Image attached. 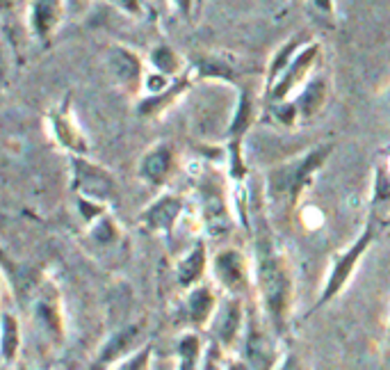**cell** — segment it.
<instances>
[{
    "instance_id": "6da1fadb",
    "label": "cell",
    "mask_w": 390,
    "mask_h": 370,
    "mask_svg": "<svg viewBox=\"0 0 390 370\" xmlns=\"http://www.w3.org/2000/svg\"><path fill=\"white\" fill-rule=\"evenodd\" d=\"M256 281L258 295H260V309L265 314L272 332L279 336L286 334L288 318L295 302V279H292V268L288 258L284 256L274 240L269 238L267 231L256 233Z\"/></svg>"
},
{
    "instance_id": "7a4b0ae2",
    "label": "cell",
    "mask_w": 390,
    "mask_h": 370,
    "mask_svg": "<svg viewBox=\"0 0 390 370\" xmlns=\"http://www.w3.org/2000/svg\"><path fill=\"white\" fill-rule=\"evenodd\" d=\"M334 144L324 142L315 149L301 153L299 158H292L284 165H276L267 172V199L272 206L281 210L284 215H290L297 208L301 194L310 185L315 174L324 167V162L334 153Z\"/></svg>"
},
{
    "instance_id": "3957f363",
    "label": "cell",
    "mask_w": 390,
    "mask_h": 370,
    "mask_svg": "<svg viewBox=\"0 0 390 370\" xmlns=\"http://www.w3.org/2000/svg\"><path fill=\"white\" fill-rule=\"evenodd\" d=\"M379 227H382V224H377L374 220H367L365 229L358 233L352 245H349L345 251H340V254L334 256V265H331V272H329V277H327V284H324V288H322V293H319V297L315 302V306L306 314V318L315 316L317 311H322L327 304H331V302H334L347 288V284L352 281L354 272L358 268L360 258H363L367 254V249L372 247V242H374L377 233H379Z\"/></svg>"
},
{
    "instance_id": "277c9868",
    "label": "cell",
    "mask_w": 390,
    "mask_h": 370,
    "mask_svg": "<svg viewBox=\"0 0 390 370\" xmlns=\"http://www.w3.org/2000/svg\"><path fill=\"white\" fill-rule=\"evenodd\" d=\"M71 190L75 197L99 201L105 206L119 199V183L114 174L80 153H71Z\"/></svg>"
},
{
    "instance_id": "5b68a950",
    "label": "cell",
    "mask_w": 390,
    "mask_h": 370,
    "mask_svg": "<svg viewBox=\"0 0 390 370\" xmlns=\"http://www.w3.org/2000/svg\"><path fill=\"white\" fill-rule=\"evenodd\" d=\"M319 51L322 48H319L317 42H310L306 46H301L299 53L292 57V62L286 66L284 71H281V76L276 78V80L265 87V105L288 101L292 90L306 85L310 69H313L317 57H319Z\"/></svg>"
},
{
    "instance_id": "8992f818",
    "label": "cell",
    "mask_w": 390,
    "mask_h": 370,
    "mask_svg": "<svg viewBox=\"0 0 390 370\" xmlns=\"http://www.w3.org/2000/svg\"><path fill=\"white\" fill-rule=\"evenodd\" d=\"M247 327V311L242 295H228L219 302L217 311L210 320V336L214 343H219L224 350H233L238 345L242 329Z\"/></svg>"
},
{
    "instance_id": "52a82bcc",
    "label": "cell",
    "mask_w": 390,
    "mask_h": 370,
    "mask_svg": "<svg viewBox=\"0 0 390 370\" xmlns=\"http://www.w3.org/2000/svg\"><path fill=\"white\" fill-rule=\"evenodd\" d=\"M107 69H110L112 80L121 87L126 94L140 96L144 90V62L142 57L128 46L114 44L107 48Z\"/></svg>"
},
{
    "instance_id": "ba28073f",
    "label": "cell",
    "mask_w": 390,
    "mask_h": 370,
    "mask_svg": "<svg viewBox=\"0 0 390 370\" xmlns=\"http://www.w3.org/2000/svg\"><path fill=\"white\" fill-rule=\"evenodd\" d=\"M210 265H212L214 281H217L228 295H245L251 288L249 263L240 249L226 247V249L217 251Z\"/></svg>"
},
{
    "instance_id": "9c48e42d",
    "label": "cell",
    "mask_w": 390,
    "mask_h": 370,
    "mask_svg": "<svg viewBox=\"0 0 390 370\" xmlns=\"http://www.w3.org/2000/svg\"><path fill=\"white\" fill-rule=\"evenodd\" d=\"M32 318L44 336H48L57 345L64 343L66 327H64L62 299H60V293H57V286L51 284V281H46V284H42V288H39V295L32 306Z\"/></svg>"
},
{
    "instance_id": "30bf717a",
    "label": "cell",
    "mask_w": 390,
    "mask_h": 370,
    "mask_svg": "<svg viewBox=\"0 0 390 370\" xmlns=\"http://www.w3.org/2000/svg\"><path fill=\"white\" fill-rule=\"evenodd\" d=\"M183 208H185V199L181 194L164 192L151 206H146L140 213V227L149 233H158V236H171L183 215Z\"/></svg>"
},
{
    "instance_id": "8fae6325",
    "label": "cell",
    "mask_w": 390,
    "mask_h": 370,
    "mask_svg": "<svg viewBox=\"0 0 390 370\" xmlns=\"http://www.w3.org/2000/svg\"><path fill=\"white\" fill-rule=\"evenodd\" d=\"M201 213L203 224L212 236H224L233 229V215L228 210L226 190L217 181H206L201 185Z\"/></svg>"
},
{
    "instance_id": "7c38bea8",
    "label": "cell",
    "mask_w": 390,
    "mask_h": 370,
    "mask_svg": "<svg viewBox=\"0 0 390 370\" xmlns=\"http://www.w3.org/2000/svg\"><path fill=\"white\" fill-rule=\"evenodd\" d=\"M48 124H51V133H53L55 142L60 144L64 151L80 153V155L90 151V144H87L85 133L80 131V126H78L75 117L71 112L69 96L62 101V105H57L55 110H51V114H48Z\"/></svg>"
},
{
    "instance_id": "4fadbf2b",
    "label": "cell",
    "mask_w": 390,
    "mask_h": 370,
    "mask_svg": "<svg viewBox=\"0 0 390 370\" xmlns=\"http://www.w3.org/2000/svg\"><path fill=\"white\" fill-rule=\"evenodd\" d=\"M173 169H176V151H173L171 144L160 142L140 158L138 177L155 185V188H162V185L169 183Z\"/></svg>"
},
{
    "instance_id": "5bb4252c",
    "label": "cell",
    "mask_w": 390,
    "mask_h": 370,
    "mask_svg": "<svg viewBox=\"0 0 390 370\" xmlns=\"http://www.w3.org/2000/svg\"><path fill=\"white\" fill-rule=\"evenodd\" d=\"M66 14L64 0H30V9H28V28L35 39L39 42H48L55 30L60 28L62 18Z\"/></svg>"
},
{
    "instance_id": "9a60e30c",
    "label": "cell",
    "mask_w": 390,
    "mask_h": 370,
    "mask_svg": "<svg viewBox=\"0 0 390 370\" xmlns=\"http://www.w3.org/2000/svg\"><path fill=\"white\" fill-rule=\"evenodd\" d=\"M142 325L144 323H130V325L121 327L119 332H114L103 343L101 352L96 354L94 368H107L114 362H119V359L133 354V350H135V345H138L140 334H142Z\"/></svg>"
},
{
    "instance_id": "2e32d148",
    "label": "cell",
    "mask_w": 390,
    "mask_h": 370,
    "mask_svg": "<svg viewBox=\"0 0 390 370\" xmlns=\"http://www.w3.org/2000/svg\"><path fill=\"white\" fill-rule=\"evenodd\" d=\"M192 80H194V73H192V69H188L185 73L173 78V83L167 87V90L155 92V94H146L144 99H140V103H138V114L140 117H155V114L164 112L169 105H173L185 92H188V87L192 85Z\"/></svg>"
},
{
    "instance_id": "e0dca14e",
    "label": "cell",
    "mask_w": 390,
    "mask_h": 370,
    "mask_svg": "<svg viewBox=\"0 0 390 370\" xmlns=\"http://www.w3.org/2000/svg\"><path fill=\"white\" fill-rule=\"evenodd\" d=\"M219 306L217 295L206 284H197L188 290L185 297V318L192 327H210V320Z\"/></svg>"
},
{
    "instance_id": "ac0fdd59",
    "label": "cell",
    "mask_w": 390,
    "mask_h": 370,
    "mask_svg": "<svg viewBox=\"0 0 390 370\" xmlns=\"http://www.w3.org/2000/svg\"><path fill=\"white\" fill-rule=\"evenodd\" d=\"M206 268H208V251H206V242L197 240L192 245V249L185 254L178 265H176V279H178V286L190 290L192 286L201 284L203 275H206Z\"/></svg>"
},
{
    "instance_id": "d6986e66",
    "label": "cell",
    "mask_w": 390,
    "mask_h": 370,
    "mask_svg": "<svg viewBox=\"0 0 390 370\" xmlns=\"http://www.w3.org/2000/svg\"><path fill=\"white\" fill-rule=\"evenodd\" d=\"M390 217V167L379 162L374 167L372 194H370V210L367 220L384 224Z\"/></svg>"
},
{
    "instance_id": "ffe728a7",
    "label": "cell",
    "mask_w": 390,
    "mask_h": 370,
    "mask_svg": "<svg viewBox=\"0 0 390 370\" xmlns=\"http://www.w3.org/2000/svg\"><path fill=\"white\" fill-rule=\"evenodd\" d=\"M258 105H256V96L249 90V87H242L240 96H238V105H236V114L228 124V133L226 140H245V135L251 131V126L256 124L258 117Z\"/></svg>"
},
{
    "instance_id": "44dd1931",
    "label": "cell",
    "mask_w": 390,
    "mask_h": 370,
    "mask_svg": "<svg viewBox=\"0 0 390 370\" xmlns=\"http://www.w3.org/2000/svg\"><path fill=\"white\" fill-rule=\"evenodd\" d=\"M329 99V83L327 78H310V80L304 85V90L297 94L295 105L299 110V119H313L315 114L322 112V108L327 105Z\"/></svg>"
},
{
    "instance_id": "7402d4cb",
    "label": "cell",
    "mask_w": 390,
    "mask_h": 370,
    "mask_svg": "<svg viewBox=\"0 0 390 370\" xmlns=\"http://www.w3.org/2000/svg\"><path fill=\"white\" fill-rule=\"evenodd\" d=\"M194 78H203V80H224V83H238L236 66L228 64L219 55H203L192 66Z\"/></svg>"
},
{
    "instance_id": "603a6c76",
    "label": "cell",
    "mask_w": 390,
    "mask_h": 370,
    "mask_svg": "<svg viewBox=\"0 0 390 370\" xmlns=\"http://www.w3.org/2000/svg\"><path fill=\"white\" fill-rule=\"evenodd\" d=\"M3 334H0V354H3V364L12 366L18 352H21V325H18V318L12 311H3Z\"/></svg>"
},
{
    "instance_id": "cb8c5ba5",
    "label": "cell",
    "mask_w": 390,
    "mask_h": 370,
    "mask_svg": "<svg viewBox=\"0 0 390 370\" xmlns=\"http://www.w3.org/2000/svg\"><path fill=\"white\" fill-rule=\"evenodd\" d=\"M149 64L153 66L155 71H160V73H167L171 78H176L183 71V60H181V55L173 51V48L169 44H158V46H153L151 48V53H149Z\"/></svg>"
},
{
    "instance_id": "d4e9b609",
    "label": "cell",
    "mask_w": 390,
    "mask_h": 370,
    "mask_svg": "<svg viewBox=\"0 0 390 370\" xmlns=\"http://www.w3.org/2000/svg\"><path fill=\"white\" fill-rule=\"evenodd\" d=\"M176 354H178V368L183 370H194L201 364L203 354V343L197 332H188L178 338L176 343Z\"/></svg>"
},
{
    "instance_id": "484cf974",
    "label": "cell",
    "mask_w": 390,
    "mask_h": 370,
    "mask_svg": "<svg viewBox=\"0 0 390 370\" xmlns=\"http://www.w3.org/2000/svg\"><path fill=\"white\" fill-rule=\"evenodd\" d=\"M90 238L96 247H114L116 242H119L121 238V229L119 224L114 222V217L110 215V213H105V215H101L99 220H94L90 224Z\"/></svg>"
},
{
    "instance_id": "4316f807",
    "label": "cell",
    "mask_w": 390,
    "mask_h": 370,
    "mask_svg": "<svg viewBox=\"0 0 390 370\" xmlns=\"http://www.w3.org/2000/svg\"><path fill=\"white\" fill-rule=\"evenodd\" d=\"M301 46H304V37H295V39H290V42L284 48H281L279 53H274V60H272L269 69H267V83H265V87L276 80V78L281 76V71H284L286 66L292 62V57L299 53Z\"/></svg>"
},
{
    "instance_id": "83f0119b",
    "label": "cell",
    "mask_w": 390,
    "mask_h": 370,
    "mask_svg": "<svg viewBox=\"0 0 390 370\" xmlns=\"http://www.w3.org/2000/svg\"><path fill=\"white\" fill-rule=\"evenodd\" d=\"M151 354H153V343L149 340V343H144L138 352L126 357L123 364H119L116 368H121V370H144V368H149V364H151Z\"/></svg>"
},
{
    "instance_id": "f1b7e54d",
    "label": "cell",
    "mask_w": 390,
    "mask_h": 370,
    "mask_svg": "<svg viewBox=\"0 0 390 370\" xmlns=\"http://www.w3.org/2000/svg\"><path fill=\"white\" fill-rule=\"evenodd\" d=\"M107 3L114 5L116 9H121L123 14H130V16H142L144 14L142 0H107Z\"/></svg>"
},
{
    "instance_id": "f546056e",
    "label": "cell",
    "mask_w": 390,
    "mask_h": 370,
    "mask_svg": "<svg viewBox=\"0 0 390 370\" xmlns=\"http://www.w3.org/2000/svg\"><path fill=\"white\" fill-rule=\"evenodd\" d=\"M66 3V14L71 16H83L87 9H90L92 0H64Z\"/></svg>"
},
{
    "instance_id": "4dcf8cb0",
    "label": "cell",
    "mask_w": 390,
    "mask_h": 370,
    "mask_svg": "<svg viewBox=\"0 0 390 370\" xmlns=\"http://www.w3.org/2000/svg\"><path fill=\"white\" fill-rule=\"evenodd\" d=\"M171 5L176 7V12L183 16V18H192V9H194V0H171Z\"/></svg>"
},
{
    "instance_id": "1f68e13d",
    "label": "cell",
    "mask_w": 390,
    "mask_h": 370,
    "mask_svg": "<svg viewBox=\"0 0 390 370\" xmlns=\"http://www.w3.org/2000/svg\"><path fill=\"white\" fill-rule=\"evenodd\" d=\"M313 5H315L317 12H322L324 16H334V12H336L334 0H313Z\"/></svg>"
},
{
    "instance_id": "d6a6232c",
    "label": "cell",
    "mask_w": 390,
    "mask_h": 370,
    "mask_svg": "<svg viewBox=\"0 0 390 370\" xmlns=\"http://www.w3.org/2000/svg\"><path fill=\"white\" fill-rule=\"evenodd\" d=\"M388 345H390V323H388Z\"/></svg>"
}]
</instances>
